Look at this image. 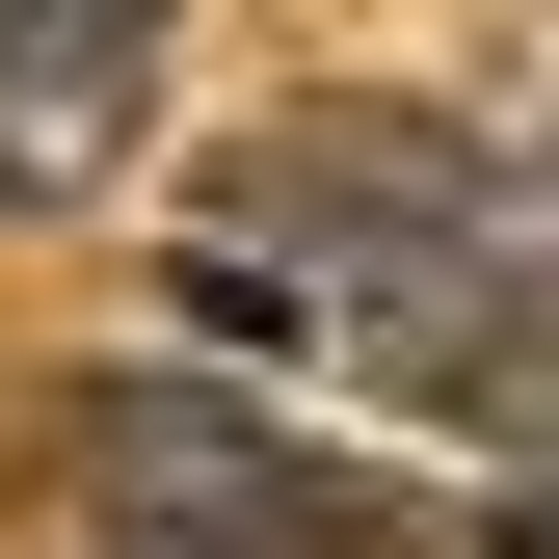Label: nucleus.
I'll return each mask as SVG.
<instances>
[{"label": "nucleus", "instance_id": "f257e3e1", "mask_svg": "<svg viewBox=\"0 0 559 559\" xmlns=\"http://www.w3.org/2000/svg\"><path fill=\"white\" fill-rule=\"evenodd\" d=\"M81 533L107 559H427V507L373 453L240 400V373H107L81 400Z\"/></svg>", "mask_w": 559, "mask_h": 559}, {"label": "nucleus", "instance_id": "f03ea898", "mask_svg": "<svg viewBox=\"0 0 559 559\" xmlns=\"http://www.w3.org/2000/svg\"><path fill=\"white\" fill-rule=\"evenodd\" d=\"M133 81H160V0H0V214L133 160Z\"/></svg>", "mask_w": 559, "mask_h": 559}, {"label": "nucleus", "instance_id": "7ed1b4c3", "mask_svg": "<svg viewBox=\"0 0 559 559\" xmlns=\"http://www.w3.org/2000/svg\"><path fill=\"white\" fill-rule=\"evenodd\" d=\"M479 559H559V479H479Z\"/></svg>", "mask_w": 559, "mask_h": 559}]
</instances>
